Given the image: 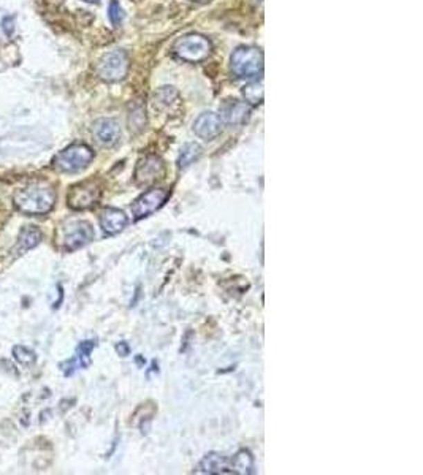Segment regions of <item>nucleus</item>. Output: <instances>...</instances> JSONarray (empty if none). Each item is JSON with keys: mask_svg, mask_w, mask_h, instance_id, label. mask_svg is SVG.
<instances>
[{"mask_svg": "<svg viewBox=\"0 0 423 475\" xmlns=\"http://www.w3.org/2000/svg\"><path fill=\"white\" fill-rule=\"evenodd\" d=\"M165 174V165L161 157L147 156L140 160L135 170V179L138 184H151V182L161 179Z\"/></svg>", "mask_w": 423, "mask_h": 475, "instance_id": "obj_8", "label": "nucleus"}, {"mask_svg": "<svg viewBox=\"0 0 423 475\" xmlns=\"http://www.w3.org/2000/svg\"><path fill=\"white\" fill-rule=\"evenodd\" d=\"M13 355L16 360H18L21 364H24V366H30V364H34L37 361L35 352L23 346L13 347Z\"/></svg>", "mask_w": 423, "mask_h": 475, "instance_id": "obj_21", "label": "nucleus"}, {"mask_svg": "<svg viewBox=\"0 0 423 475\" xmlns=\"http://www.w3.org/2000/svg\"><path fill=\"white\" fill-rule=\"evenodd\" d=\"M232 71L238 78H255L263 71V54L254 46H240L232 54Z\"/></svg>", "mask_w": 423, "mask_h": 475, "instance_id": "obj_3", "label": "nucleus"}, {"mask_svg": "<svg viewBox=\"0 0 423 475\" xmlns=\"http://www.w3.org/2000/svg\"><path fill=\"white\" fill-rule=\"evenodd\" d=\"M40 240H42V233L35 228V226H24L19 233L16 251H18L19 253H24L27 251L34 249L38 242H40Z\"/></svg>", "mask_w": 423, "mask_h": 475, "instance_id": "obj_16", "label": "nucleus"}, {"mask_svg": "<svg viewBox=\"0 0 423 475\" xmlns=\"http://www.w3.org/2000/svg\"><path fill=\"white\" fill-rule=\"evenodd\" d=\"M84 2H87V3H97L98 0H84Z\"/></svg>", "mask_w": 423, "mask_h": 475, "instance_id": "obj_25", "label": "nucleus"}, {"mask_svg": "<svg viewBox=\"0 0 423 475\" xmlns=\"http://www.w3.org/2000/svg\"><path fill=\"white\" fill-rule=\"evenodd\" d=\"M116 349H118L119 353H123V357H124V355H127V352H129V347L125 346V344H119V346L116 347Z\"/></svg>", "mask_w": 423, "mask_h": 475, "instance_id": "obj_24", "label": "nucleus"}, {"mask_svg": "<svg viewBox=\"0 0 423 475\" xmlns=\"http://www.w3.org/2000/svg\"><path fill=\"white\" fill-rule=\"evenodd\" d=\"M174 53L188 62H200L211 53V43L200 34H189L174 43Z\"/></svg>", "mask_w": 423, "mask_h": 475, "instance_id": "obj_4", "label": "nucleus"}, {"mask_svg": "<svg viewBox=\"0 0 423 475\" xmlns=\"http://www.w3.org/2000/svg\"><path fill=\"white\" fill-rule=\"evenodd\" d=\"M251 116L249 105L240 100H227L221 108V118L230 125H241L247 123Z\"/></svg>", "mask_w": 423, "mask_h": 475, "instance_id": "obj_11", "label": "nucleus"}, {"mask_svg": "<svg viewBox=\"0 0 423 475\" xmlns=\"http://www.w3.org/2000/svg\"><path fill=\"white\" fill-rule=\"evenodd\" d=\"M200 471L205 474H232V461L219 453H210L201 460Z\"/></svg>", "mask_w": 423, "mask_h": 475, "instance_id": "obj_15", "label": "nucleus"}, {"mask_svg": "<svg viewBox=\"0 0 423 475\" xmlns=\"http://www.w3.org/2000/svg\"><path fill=\"white\" fill-rule=\"evenodd\" d=\"M92 132H94L96 140L103 146L116 145L120 136L119 124L114 119H108V118L98 119L94 124V127H92Z\"/></svg>", "mask_w": 423, "mask_h": 475, "instance_id": "obj_12", "label": "nucleus"}, {"mask_svg": "<svg viewBox=\"0 0 423 475\" xmlns=\"http://www.w3.org/2000/svg\"><path fill=\"white\" fill-rule=\"evenodd\" d=\"M96 347V341H84L81 342L76 349V357L73 360H70L65 366L62 368L65 375H71L78 368H87L91 363V352Z\"/></svg>", "mask_w": 423, "mask_h": 475, "instance_id": "obj_14", "label": "nucleus"}, {"mask_svg": "<svg viewBox=\"0 0 423 475\" xmlns=\"http://www.w3.org/2000/svg\"><path fill=\"white\" fill-rule=\"evenodd\" d=\"M129 65V56L124 51L108 53L98 62L97 75L107 82H116L127 76Z\"/></svg>", "mask_w": 423, "mask_h": 475, "instance_id": "obj_5", "label": "nucleus"}, {"mask_svg": "<svg viewBox=\"0 0 423 475\" xmlns=\"http://www.w3.org/2000/svg\"><path fill=\"white\" fill-rule=\"evenodd\" d=\"M200 156L201 147L199 145H195V143H188V145H184V147L181 149L178 165L181 168H188L195 162V160H199Z\"/></svg>", "mask_w": 423, "mask_h": 475, "instance_id": "obj_18", "label": "nucleus"}, {"mask_svg": "<svg viewBox=\"0 0 423 475\" xmlns=\"http://www.w3.org/2000/svg\"><path fill=\"white\" fill-rule=\"evenodd\" d=\"M127 222V215L116 208H107L100 215V225L103 231L108 235H116L119 231H123Z\"/></svg>", "mask_w": 423, "mask_h": 475, "instance_id": "obj_13", "label": "nucleus"}, {"mask_svg": "<svg viewBox=\"0 0 423 475\" xmlns=\"http://www.w3.org/2000/svg\"><path fill=\"white\" fill-rule=\"evenodd\" d=\"M15 16H5L2 19V30L7 37H12L15 34Z\"/></svg>", "mask_w": 423, "mask_h": 475, "instance_id": "obj_23", "label": "nucleus"}, {"mask_svg": "<svg viewBox=\"0 0 423 475\" xmlns=\"http://www.w3.org/2000/svg\"><path fill=\"white\" fill-rule=\"evenodd\" d=\"M230 461H232V474H251L254 469V460L246 450L236 453Z\"/></svg>", "mask_w": 423, "mask_h": 475, "instance_id": "obj_17", "label": "nucleus"}, {"mask_svg": "<svg viewBox=\"0 0 423 475\" xmlns=\"http://www.w3.org/2000/svg\"><path fill=\"white\" fill-rule=\"evenodd\" d=\"M94 159V151L82 143H75L60 151L53 160V167L64 173H76L84 170Z\"/></svg>", "mask_w": 423, "mask_h": 475, "instance_id": "obj_2", "label": "nucleus"}, {"mask_svg": "<svg viewBox=\"0 0 423 475\" xmlns=\"http://www.w3.org/2000/svg\"><path fill=\"white\" fill-rule=\"evenodd\" d=\"M194 132L203 140H213L222 132V119L216 113H203L194 123Z\"/></svg>", "mask_w": 423, "mask_h": 475, "instance_id": "obj_10", "label": "nucleus"}, {"mask_svg": "<svg viewBox=\"0 0 423 475\" xmlns=\"http://www.w3.org/2000/svg\"><path fill=\"white\" fill-rule=\"evenodd\" d=\"M194 2H200V3H205V2H210V0H194Z\"/></svg>", "mask_w": 423, "mask_h": 475, "instance_id": "obj_26", "label": "nucleus"}, {"mask_svg": "<svg viewBox=\"0 0 423 475\" xmlns=\"http://www.w3.org/2000/svg\"><path fill=\"white\" fill-rule=\"evenodd\" d=\"M13 203L24 214H46L56 203V192L46 184H32L16 192Z\"/></svg>", "mask_w": 423, "mask_h": 475, "instance_id": "obj_1", "label": "nucleus"}, {"mask_svg": "<svg viewBox=\"0 0 423 475\" xmlns=\"http://www.w3.org/2000/svg\"><path fill=\"white\" fill-rule=\"evenodd\" d=\"M129 125H130V130L135 132V134H138V132L145 129L146 113H145V108H143L140 103L132 108L130 116H129Z\"/></svg>", "mask_w": 423, "mask_h": 475, "instance_id": "obj_20", "label": "nucleus"}, {"mask_svg": "<svg viewBox=\"0 0 423 475\" xmlns=\"http://www.w3.org/2000/svg\"><path fill=\"white\" fill-rule=\"evenodd\" d=\"M170 197V192L165 189H151L140 195L132 204V214L136 220L156 213L159 208H162L167 203Z\"/></svg>", "mask_w": 423, "mask_h": 475, "instance_id": "obj_7", "label": "nucleus"}, {"mask_svg": "<svg viewBox=\"0 0 423 475\" xmlns=\"http://www.w3.org/2000/svg\"><path fill=\"white\" fill-rule=\"evenodd\" d=\"M100 186L94 181H86L76 184L70 189L67 201L71 209H87L92 208L100 198Z\"/></svg>", "mask_w": 423, "mask_h": 475, "instance_id": "obj_6", "label": "nucleus"}, {"mask_svg": "<svg viewBox=\"0 0 423 475\" xmlns=\"http://www.w3.org/2000/svg\"><path fill=\"white\" fill-rule=\"evenodd\" d=\"M108 18H109V21H111L113 26H119L120 23H123L124 12H123V8H120V5L116 2V0H111V2H109Z\"/></svg>", "mask_w": 423, "mask_h": 475, "instance_id": "obj_22", "label": "nucleus"}, {"mask_svg": "<svg viewBox=\"0 0 423 475\" xmlns=\"http://www.w3.org/2000/svg\"><path fill=\"white\" fill-rule=\"evenodd\" d=\"M263 81H254L251 84L244 86L243 96L246 98V102L249 105H260L263 102Z\"/></svg>", "mask_w": 423, "mask_h": 475, "instance_id": "obj_19", "label": "nucleus"}, {"mask_svg": "<svg viewBox=\"0 0 423 475\" xmlns=\"http://www.w3.org/2000/svg\"><path fill=\"white\" fill-rule=\"evenodd\" d=\"M94 238V230H92L91 224L87 222H75L71 224L67 231H65V249L67 251H75L80 249V247L86 246L87 242L92 241Z\"/></svg>", "mask_w": 423, "mask_h": 475, "instance_id": "obj_9", "label": "nucleus"}]
</instances>
